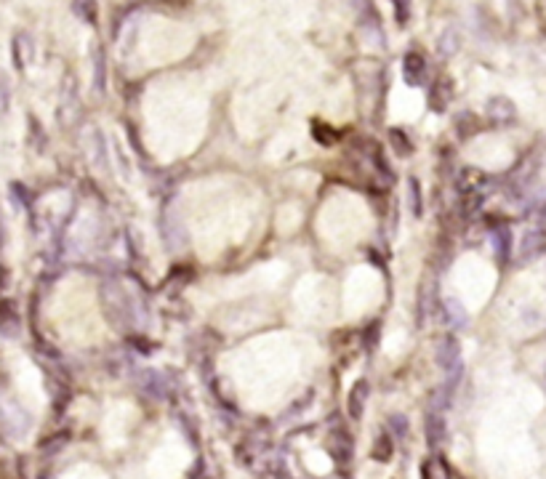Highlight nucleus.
<instances>
[{
    "mask_svg": "<svg viewBox=\"0 0 546 479\" xmlns=\"http://www.w3.org/2000/svg\"><path fill=\"white\" fill-rule=\"evenodd\" d=\"M435 359H437V365H440V371L453 373V375H456L459 368H461V347H459V341H456L453 335L440 338L437 352H435Z\"/></svg>",
    "mask_w": 546,
    "mask_h": 479,
    "instance_id": "1",
    "label": "nucleus"
},
{
    "mask_svg": "<svg viewBox=\"0 0 546 479\" xmlns=\"http://www.w3.org/2000/svg\"><path fill=\"white\" fill-rule=\"evenodd\" d=\"M352 434L339 426V429H333L328 434V453L333 455V461H339V464H349L352 461Z\"/></svg>",
    "mask_w": 546,
    "mask_h": 479,
    "instance_id": "2",
    "label": "nucleus"
},
{
    "mask_svg": "<svg viewBox=\"0 0 546 479\" xmlns=\"http://www.w3.org/2000/svg\"><path fill=\"white\" fill-rule=\"evenodd\" d=\"M424 437H426V442H429V447H432V450H437L440 444L445 442V437H448V423H445V416H442L437 407H432V410L426 413V418H424Z\"/></svg>",
    "mask_w": 546,
    "mask_h": 479,
    "instance_id": "3",
    "label": "nucleus"
},
{
    "mask_svg": "<svg viewBox=\"0 0 546 479\" xmlns=\"http://www.w3.org/2000/svg\"><path fill=\"white\" fill-rule=\"evenodd\" d=\"M402 77L408 85H421L426 77V59L418 51H408L402 56Z\"/></svg>",
    "mask_w": 546,
    "mask_h": 479,
    "instance_id": "4",
    "label": "nucleus"
},
{
    "mask_svg": "<svg viewBox=\"0 0 546 479\" xmlns=\"http://www.w3.org/2000/svg\"><path fill=\"white\" fill-rule=\"evenodd\" d=\"M32 37L27 35V32H16L13 35V43H11V59H13V67L19 72H25L30 67V61H32Z\"/></svg>",
    "mask_w": 546,
    "mask_h": 479,
    "instance_id": "5",
    "label": "nucleus"
},
{
    "mask_svg": "<svg viewBox=\"0 0 546 479\" xmlns=\"http://www.w3.org/2000/svg\"><path fill=\"white\" fill-rule=\"evenodd\" d=\"M488 109V118L498 123V125H507L511 120L517 118V107H514V101H509L507 96H493L490 101L485 104Z\"/></svg>",
    "mask_w": 546,
    "mask_h": 479,
    "instance_id": "6",
    "label": "nucleus"
},
{
    "mask_svg": "<svg viewBox=\"0 0 546 479\" xmlns=\"http://www.w3.org/2000/svg\"><path fill=\"white\" fill-rule=\"evenodd\" d=\"M368 381L360 378V381H354L352 392H349V399H347V410H349V418L352 421H360L365 413V399H368Z\"/></svg>",
    "mask_w": 546,
    "mask_h": 479,
    "instance_id": "7",
    "label": "nucleus"
},
{
    "mask_svg": "<svg viewBox=\"0 0 546 479\" xmlns=\"http://www.w3.org/2000/svg\"><path fill=\"white\" fill-rule=\"evenodd\" d=\"M453 85L450 80L445 77H440L435 85H432V91H429V107L435 109V112H445V107L450 104V99H453V91H450Z\"/></svg>",
    "mask_w": 546,
    "mask_h": 479,
    "instance_id": "8",
    "label": "nucleus"
},
{
    "mask_svg": "<svg viewBox=\"0 0 546 479\" xmlns=\"http://www.w3.org/2000/svg\"><path fill=\"white\" fill-rule=\"evenodd\" d=\"M392 455H395V442H392V434L387 431H381L376 440H373V447H371V458L378 461V464H389L392 461Z\"/></svg>",
    "mask_w": 546,
    "mask_h": 479,
    "instance_id": "9",
    "label": "nucleus"
},
{
    "mask_svg": "<svg viewBox=\"0 0 546 479\" xmlns=\"http://www.w3.org/2000/svg\"><path fill=\"white\" fill-rule=\"evenodd\" d=\"M421 479H450L448 464L440 455H429L421 464Z\"/></svg>",
    "mask_w": 546,
    "mask_h": 479,
    "instance_id": "10",
    "label": "nucleus"
},
{
    "mask_svg": "<svg viewBox=\"0 0 546 479\" xmlns=\"http://www.w3.org/2000/svg\"><path fill=\"white\" fill-rule=\"evenodd\" d=\"M389 142H392V147H395V152L400 157H411L413 155V142H411V136L402 131V128H392L389 131Z\"/></svg>",
    "mask_w": 546,
    "mask_h": 479,
    "instance_id": "11",
    "label": "nucleus"
},
{
    "mask_svg": "<svg viewBox=\"0 0 546 479\" xmlns=\"http://www.w3.org/2000/svg\"><path fill=\"white\" fill-rule=\"evenodd\" d=\"M456 131H459L461 139H469V136H474V133L480 131V123H477V118H474L472 112H464V115L456 118Z\"/></svg>",
    "mask_w": 546,
    "mask_h": 479,
    "instance_id": "12",
    "label": "nucleus"
},
{
    "mask_svg": "<svg viewBox=\"0 0 546 479\" xmlns=\"http://www.w3.org/2000/svg\"><path fill=\"white\" fill-rule=\"evenodd\" d=\"M73 11L83 19L85 24H97V0H75V6H73Z\"/></svg>",
    "mask_w": 546,
    "mask_h": 479,
    "instance_id": "13",
    "label": "nucleus"
},
{
    "mask_svg": "<svg viewBox=\"0 0 546 479\" xmlns=\"http://www.w3.org/2000/svg\"><path fill=\"white\" fill-rule=\"evenodd\" d=\"M456 48H459V37H456V32H453V30H445V32L440 35V40H437V54H440V56H453Z\"/></svg>",
    "mask_w": 546,
    "mask_h": 479,
    "instance_id": "14",
    "label": "nucleus"
},
{
    "mask_svg": "<svg viewBox=\"0 0 546 479\" xmlns=\"http://www.w3.org/2000/svg\"><path fill=\"white\" fill-rule=\"evenodd\" d=\"M408 192H411V213L418 218L424 213V203H421V184L418 179H408Z\"/></svg>",
    "mask_w": 546,
    "mask_h": 479,
    "instance_id": "15",
    "label": "nucleus"
},
{
    "mask_svg": "<svg viewBox=\"0 0 546 479\" xmlns=\"http://www.w3.org/2000/svg\"><path fill=\"white\" fill-rule=\"evenodd\" d=\"M392 3H395V19L400 27H405L411 22V0H392Z\"/></svg>",
    "mask_w": 546,
    "mask_h": 479,
    "instance_id": "16",
    "label": "nucleus"
},
{
    "mask_svg": "<svg viewBox=\"0 0 546 479\" xmlns=\"http://www.w3.org/2000/svg\"><path fill=\"white\" fill-rule=\"evenodd\" d=\"M408 418L400 416V413H395V416H389V431L392 434H397V437H408Z\"/></svg>",
    "mask_w": 546,
    "mask_h": 479,
    "instance_id": "17",
    "label": "nucleus"
},
{
    "mask_svg": "<svg viewBox=\"0 0 546 479\" xmlns=\"http://www.w3.org/2000/svg\"><path fill=\"white\" fill-rule=\"evenodd\" d=\"M8 104H11V88L6 83V77L0 75V115H6Z\"/></svg>",
    "mask_w": 546,
    "mask_h": 479,
    "instance_id": "18",
    "label": "nucleus"
},
{
    "mask_svg": "<svg viewBox=\"0 0 546 479\" xmlns=\"http://www.w3.org/2000/svg\"><path fill=\"white\" fill-rule=\"evenodd\" d=\"M325 133H333V131H330V128H325V125H315V133H312V136H315V139H317L320 144H336V142H339V139H333V136H325Z\"/></svg>",
    "mask_w": 546,
    "mask_h": 479,
    "instance_id": "19",
    "label": "nucleus"
},
{
    "mask_svg": "<svg viewBox=\"0 0 546 479\" xmlns=\"http://www.w3.org/2000/svg\"><path fill=\"white\" fill-rule=\"evenodd\" d=\"M101 75H104V61H101V54H97V88H99V91L104 88V80H101Z\"/></svg>",
    "mask_w": 546,
    "mask_h": 479,
    "instance_id": "20",
    "label": "nucleus"
},
{
    "mask_svg": "<svg viewBox=\"0 0 546 479\" xmlns=\"http://www.w3.org/2000/svg\"><path fill=\"white\" fill-rule=\"evenodd\" d=\"M349 3H352V8H368L371 6L368 0H349Z\"/></svg>",
    "mask_w": 546,
    "mask_h": 479,
    "instance_id": "21",
    "label": "nucleus"
},
{
    "mask_svg": "<svg viewBox=\"0 0 546 479\" xmlns=\"http://www.w3.org/2000/svg\"><path fill=\"white\" fill-rule=\"evenodd\" d=\"M3 245H6V232H3V224H0V251H3Z\"/></svg>",
    "mask_w": 546,
    "mask_h": 479,
    "instance_id": "22",
    "label": "nucleus"
}]
</instances>
